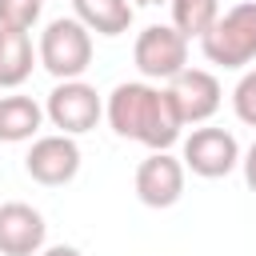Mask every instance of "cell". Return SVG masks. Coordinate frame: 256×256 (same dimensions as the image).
Listing matches in <instances>:
<instances>
[{"instance_id": "52a82bcc", "label": "cell", "mask_w": 256, "mask_h": 256, "mask_svg": "<svg viewBox=\"0 0 256 256\" xmlns=\"http://www.w3.org/2000/svg\"><path fill=\"white\" fill-rule=\"evenodd\" d=\"M24 172L36 184H44V188H60V184L76 180V172H80V144H76V136H64V132L36 136L28 156H24Z\"/></svg>"}, {"instance_id": "30bf717a", "label": "cell", "mask_w": 256, "mask_h": 256, "mask_svg": "<svg viewBox=\"0 0 256 256\" xmlns=\"http://www.w3.org/2000/svg\"><path fill=\"white\" fill-rule=\"evenodd\" d=\"M44 240H48V224L32 204L24 200L0 204V256H36Z\"/></svg>"}, {"instance_id": "d6986e66", "label": "cell", "mask_w": 256, "mask_h": 256, "mask_svg": "<svg viewBox=\"0 0 256 256\" xmlns=\"http://www.w3.org/2000/svg\"><path fill=\"white\" fill-rule=\"evenodd\" d=\"M128 4H140V8H156V4H168V0H128Z\"/></svg>"}, {"instance_id": "7a4b0ae2", "label": "cell", "mask_w": 256, "mask_h": 256, "mask_svg": "<svg viewBox=\"0 0 256 256\" xmlns=\"http://www.w3.org/2000/svg\"><path fill=\"white\" fill-rule=\"evenodd\" d=\"M200 52L216 68H248L256 60V0H240L216 16V24L200 36Z\"/></svg>"}, {"instance_id": "277c9868", "label": "cell", "mask_w": 256, "mask_h": 256, "mask_svg": "<svg viewBox=\"0 0 256 256\" xmlns=\"http://www.w3.org/2000/svg\"><path fill=\"white\" fill-rule=\"evenodd\" d=\"M104 100L88 80H56V88L44 100V120L60 128L64 136H84L100 124Z\"/></svg>"}, {"instance_id": "9c48e42d", "label": "cell", "mask_w": 256, "mask_h": 256, "mask_svg": "<svg viewBox=\"0 0 256 256\" xmlns=\"http://www.w3.org/2000/svg\"><path fill=\"white\" fill-rule=\"evenodd\" d=\"M164 88L172 92L184 124H204V120H212L216 108H220V100H224V88H220V80H216L208 68H184V72H176Z\"/></svg>"}, {"instance_id": "8992f818", "label": "cell", "mask_w": 256, "mask_h": 256, "mask_svg": "<svg viewBox=\"0 0 256 256\" xmlns=\"http://www.w3.org/2000/svg\"><path fill=\"white\" fill-rule=\"evenodd\" d=\"M180 160H184V168L192 176L220 180V176H228V172L240 168V144L224 128H192V136H184Z\"/></svg>"}, {"instance_id": "4fadbf2b", "label": "cell", "mask_w": 256, "mask_h": 256, "mask_svg": "<svg viewBox=\"0 0 256 256\" xmlns=\"http://www.w3.org/2000/svg\"><path fill=\"white\" fill-rule=\"evenodd\" d=\"M36 48L32 36L20 28H0V88H20L32 76Z\"/></svg>"}, {"instance_id": "9a60e30c", "label": "cell", "mask_w": 256, "mask_h": 256, "mask_svg": "<svg viewBox=\"0 0 256 256\" xmlns=\"http://www.w3.org/2000/svg\"><path fill=\"white\" fill-rule=\"evenodd\" d=\"M44 0H0V28H20L28 32L40 20Z\"/></svg>"}, {"instance_id": "6da1fadb", "label": "cell", "mask_w": 256, "mask_h": 256, "mask_svg": "<svg viewBox=\"0 0 256 256\" xmlns=\"http://www.w3.org/2000/svg\"><path fill=\"white\" fill-rule=\"evenodd\" d=\"M104 116L112 124L116 136L136 140L152 152H164L180 140V132L188 128L172 92L152 84V80H124L108 92L104 100Z\"/></svg>"}, {"instance_id": "e0dca14e", "label": "cell", "mask_w": 256, "mask_h": 256, "mask_svg": "<svg viewBox=\"0 0 256 256\" xmlns=\"http://www.w3.org/2000/svg\"><path fill=\"white\" fill-rule=\"evenodd\" d=\"M240 168H244V184L256 192V140L248 144V152H240Z\"/></svg>"}, {"instance_id": "2e32d148", "label": "cell", "mask_w": 256, "mask_h": 256, "mask_svg": "<svg viewBox=\"0 0 256 256\" xmlns=\"http://www.w3.org/2000/svg\"><path fill=\"white\" fill-rule=\"evenodd\" d=\"M232 112H236L240 124L256 128V68H248L236 80V88H232Z\"/></svg>"}, {"instance_id": "ba28073f", "label": "cell", "mask_w": 256, "mask_h": 256, "mask_svg": "<svg viewBox=\"0 0 256 256\" xmlns=\"http://www.w3.org/2000/svg\"><path fill=\"white\" fill-rule=\"evenodd\" d=\"M184 176H188V168H184L180 156H172L168 148L164 152H148L140 160V168H136V180H132L136 184V200L148 204V208H172L184 196Z\"/></svg>"}, {"instance_id": "5b68a950", "label": "cell", "mask_w": 256, "mask_h": 256, "mask_svg": "<svg viewBox=\"0 0 256 256\" xmlns=\"http://www.w3.org/2000/svg\"><path fill=\"white\" fill-rule=\"evenodd\" d=\"M132 60L144 80L168 84L176 72L188 68V36H180L172 24H148L132 44Z\"/></svg>"}, {"instance_id": "5bb4252c", "label": "cell", "mask_w": 256, "mask_h": 256, "mask_svg": "<svg viewBox=\"0 0 256 256\" xmlns=\"http://www.w3.org/2000/svg\"><path fill=\"white\" fill-rule=\"evenodd\" d=\"M168 8H172V28L180 32V36H204L212 24H216V16L224 12L220 8V0H168Z\"/></svg>"}, {"instance_id": "3957f363", "label": "cell", "mask_w": 256, "mask_h": 256, "mask_svg": "<svg viewBox=\"0 0 256 256\" xmlns=\"http://www.w3.org/2000/svg\"><path fill=\"white\" fill-rule=\"evenodd\" d=\"M36 64H44V72L56 80H80L92 64V32L76 16L48 20L36 44Z\"/></svg>"}, {"instance_id": "8fae6325", "label": "cell", "mask_w": 256, "mask_h": 256, "mask_svg": "<svg viewBox=\"0 0 256 256\" xmlns=\"http://www.w3.org/2000/svg\"><path fill=\"white\" fill-rule=\"evenodd\" d=\"M44 124V108L24 96V92H8L0 96V144H24V140H36Z\"/></svg>"}, {"instance_id": "ac0fdd59", "label": "cell", "mask_w": 256, "mask_h": 256, "mask_svg": "<svg viewBox=\"0 0 256 256\" xmlns=\"http://www.w3.org/2000/svg\"><path fill=\"white\" fill-rule=\"evenodd\" d=\"M36 256H84V252L72 248V244H52V248H40Z\"/></svg>"}, {"instance_id": "7c38bea8", "label": "cell", "mask_w": 256, "mask_h": 256, "mask_svg": "<svg viewBox=\"0 0 256 256\" xmlns=\"http://www.w3.org/2000/svg\"><path fill=\"white\" fill-rule=\"evenodd\" d=\"M72 16L96 36H120L132 28V4L128 0H72Z\"/></svg>"}]
</instances>
